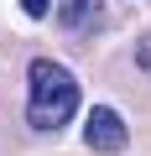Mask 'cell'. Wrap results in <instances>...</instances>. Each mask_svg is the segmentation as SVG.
I'll use <instances>...</instances> for the list:
<instances>
[{
    "instance_id": "obj_1",
    "label": "cell",
    "mask_w": 151,
    "mask_h": 156,
    "mask_svg": "<svg viewBox=\"0 0 151 156\" xmlns=\"http://www.w3.org/2000/svg\"><path fill=\"white\" fill-rule=\"evenodd\" d=\"M26 83H31V94H26L31 130H63L73 115H78V78H73L63 62L37 57L31 73H26Z\"/></svg>"
},
{
    "instance_id": "obj_2",
    "label": "cell",
    "mask_w": 151,
    "mask_h": 156,
    "mask_svg": "<svg viewBox=\"0 0 151 156\" xmlns=\"http://www.w3.org/2000/svg\"><path fill=\"white\" fill-rule=\"evenodd\" d=\"M84 140H89L94 151H120V146H125V120H120L110 104H99V109H89V120H84Z\"/></svg>"
},
{
    "instance_id": "obj_3",
    "label": "cell",
    "mask_w": 151,
    "mask_h": 156,
    "mask_svg": "<svg viewBox=\"0 0 151 156\" xmlns=\"http://www.w3.org/2000/svg\"><path fill=\"white\" fill-rule=\"evenodd\" d=\"M99 11H104V0H63V5H57V21L68 31H89L99 21Z\"/></svg>"
},
{
    "instance_id": "obj_4",
    "label": "cell",
    "mask_w": 151,
    "mask_h": 156,
    "mask_svg": "<svg viewBox=\"0 0 151 156\" xmlns=\"http://www.w3.org/2000/svg\"><path fill=\"white\" fill-rule=\"evenodd\" d=\"M135 62H141V73H151V37L135 42Z\"/></svg>"
},
{
    "instance_id": "obj_5",
    "label": "cell",
    "mask_w": 151,
    "mask_h": 156,
    "mask_svg": "<svg viewBox=\"0 0 151 156\" xmlns=\"http://www.w3.org/2000/svg\"><path fill=\"white\" fill-rule=\"evenodd\" d=\"M21 11H26V16H47V11H52V0H21Z\"/></svg>"
}]
</instances>
